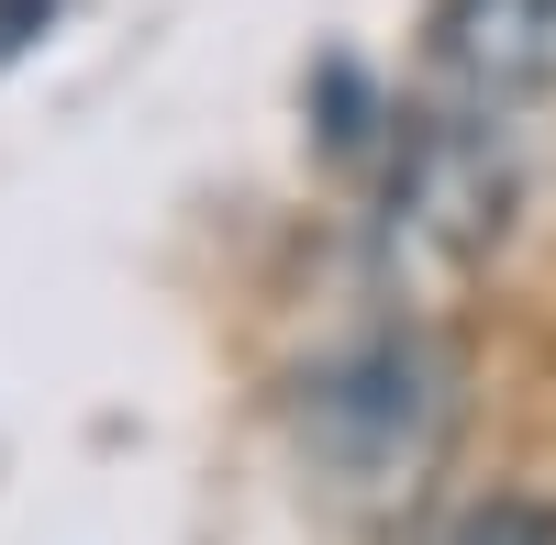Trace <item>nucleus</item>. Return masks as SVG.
Returning a JSON list of instances; mask_svg holds the SVG:
<instances>
[{"label":"nucleus","instance_id":"obj_1","mask_svg":"<svg viewBox=\"0 0 556 545\" xmlns=\"http://www.w3.org/2000/svg\"><path fill=\"white\" fill-rule=\"evenodd\" d=\"M445 413H456V379L424 334H367L345 356H323L301 379V445L334 490H401L434 468L445 445Z\"/></svg>","mask_w":556,"mask_h":545},{"label":"nucleus","instance_id":"obj_2","mask_svg":"<svg viewBox=\"0 0 556 545\" xmlns=\"http://www.w3.org/2000/svg\"><path fill=\"white\" fill-rule=\"evenodd\" d=\"M434 56L468 101L556 89V0H434Z\"/></svg>","mask_w":556,"mask_h":545},{"label":"nucleus","instance_id":"obj_3","mask_svg":"<svg viewBox=\"0 0 556 545\" xmlns=\"http://www.w3.org/2000/svg\"><path fill=\"white\" fill-rule=\"evenodd\" d=\"M424 545H556V512H545V502H479V512H456V523L424 534Z\"/></svg>","mask_w":556,"mask_h":545},{"label":"nucleus","instance_id":"obj_4","mask_svg":"<svg viewBox=\"0 0 556 545\" xmlns=\"http://www.w3.org/2000/svg\"><path fill=\"white\" fill-rule=\"evenodd\" d=\"M45 23H56V0H0V67H12L23 45L45 34Z\"/></svg>","mask_w":556,"mask_h":545}]
</instances>
